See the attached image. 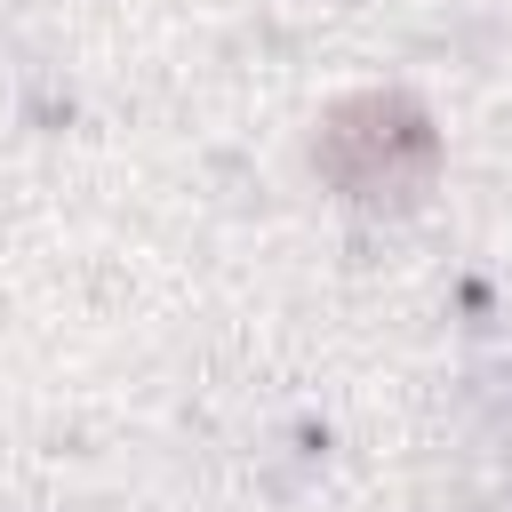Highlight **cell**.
<instances>
[{
	"instance_id": "6da1fadb",
	"label": "cell",
	"mask_w": 512,
	"mask_h": 512,
	"mask_svg": "<svg viewBox=\"0 0 512 512\" xmlns=\"http://www.w3.org/2000/svg\"><path fill=\"white\" fill-rule=\"evenodd\" d=\"M320 176L360 200V208H408L432 168H440V136H432V112L400 88H360L344 104H328L320 120V144H312Z\"/></svg>"
}]
</instances>
